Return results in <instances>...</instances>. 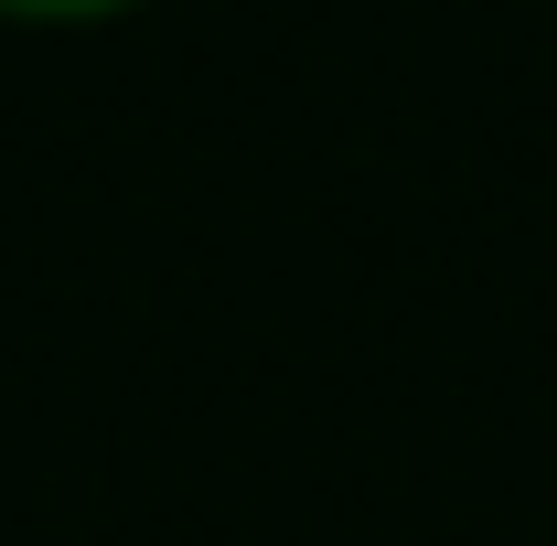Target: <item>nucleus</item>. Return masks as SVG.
Instances as JSON below:
<instances>
[{"label": "nucleus", "instance_id": "nucleus-1", "mask_svg": "<svg viewBox=\"0 0 557 546\" xmlns=\"http://www.w3.org/2000/svg\"><path fill=\"white\" fill-rule=\"evenodd\" d=\"M150 0H0L11 33H97V22H129Z\"/></svg>", "mask_w": 557, "mask_h": 546}]
</instances>
